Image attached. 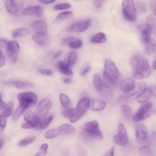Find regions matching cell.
Returning a JSON list of instances; mask_svg holds the SVG:
<instances>
[{
	"mask_svg": "<svg viewBox=\"0 0 156 156\" xmlns=\"http://www.w3.org/2000/svg\"><path fill=\"white\" fill-rule=\"evenodd\" d=\"M77 58V54L75 51H72L70 52L66 62L70 68L75 64Z\"/></svg>",
	"mask_w": 156,
	"mask_h": 156,
	"instance_id": "31",
	"label": "cell"
},
{
	"mask_svg": "<svg viewBox=\"0 0 156 156\" xmlns=\"http://www.w3.org/2000/svg\"><path fill=\"white\" fill-rule=\"evenodd\" d=\"M146 88V83L144 81L140 82L136 85L133 90L129 92L124 93L120 97L126 101H132L139 97Z\"/></svg>",
	"mask_w": 156,
	"mask_h": 156,
	"instance_id": "5",
	"label": "cell"
},
{
	"mask_svg": "<svg viewBox=\"0 0 156 156\" xmlns=\"http://www.w3.org/2000/svg\"><path fill=\"white\" fill-rule=\"evenodd\" d=\"M135 135L136 138L139 140L145 139L147 136V130L144 124L138 125L136 129Z\"/></svg>",
	"mask_w": 156,
	"mask_h": 156,
	"instance_id": "21",
	"label": "cell"
},
{
	"mask_svg": "<svg viewBox=\"0 0 156 156\" xmlns=\"http://www.w3.org/2000/svg\"><path fill=\"white\" fill-rule=\"evenodd\" d=\"M4 144V142L1 139L0 140V148L1 149L2 147L3 146Z\"/></svg>",
	"mask_w": 156,
	"mask_h": 156,
	"instance_id": "61",
	"label": "cell"
},
{
	"mask_svg": "<svg viewBox=\"0 0 156 156\" xmlns=\"http://www.w3.org/2000/svg\"><path fill=\"white\" fill-rule=\"evenodd\" d=\"M22 13L25 15H36L40 17L43 15V12L42 8L39 6H30L24 9Z\"/></svg>",
	"mask_w": 156,
	"mask_h": 156,
	"instance_id": "13",
	"label": "cell"
},
{
	"mask_svg": "<svg viewBox=\"0 0 156 156\" xmlns=\"http://www.w3.org/2000/svg\"><path fill=\"white\" fill-rule=\"evenodd\" d=\"M145 51L148 55L154 54L156 51V41L153 38L150 37L144 43Z\"/></svg>",
	"mask_w": 156,
	"mask_h": 156,
	"instance_id": "19",
	"label": "cell"
},
{
	"mask_svg": "<svg viewBox=\"0 0 156 156\" xmlns=\"http://www.w3.org/2000/svg\"><path fill=\"white\" fill-rule=\"evenodd\" d=\"M60 127L61 134L64 135H68L73 134L76 130L74 127L72 125L65 123L61 125Z\"/></svg>",
	"mask_w": 156,
	"mask_h": 156,
	"instance_id": "26",
	"label": "cell"
},
{
	"mask_svg": "<svg viewBox=\"0 0 156 156\" xmlns=\"http://www.w3.org/2000/svg\"><path fill=\"white\" fill-rule=\"evenodd\" d=\"M0 42L1 47L5 50L6 54L10 53L18 54L19 46L15 40L9 41L4 38H1Z\"/></svg>",
	"mask_w": 156,
	"mask_h": 156,
	"instance_id": "10",
	"label": "cell"
},
{
	"mask_svg": "<svg viewBox=\"0 0 156 156\" xmlns=\"http://www.w3.org/2000/svg\"><path fill=\"white\" fill-rule=\"evenodd\" d=\"M35 127V126L28 122L24 123L22 125V127L24 129H31Z\"/></svg>",
	"mask_w": 156,
	"mask_h": 156,
	"instance_id": "51",
	"label": "cell"
},
{
	"mask_svg": "<svg viewBox=\"0 0 156 156\" xmlns=\"http://www.w3.org/2000/svg\"><path fill=\"white\" fill-rule=\"evenodd\" d=\"M56 0H38L41 3L44 4H49L54 2Z\"/></svg>",
	"mask_w": 156,
	"mask_h": 156,
	"instance_id": "53",
	"label": "cell"
},
{
	"mask_svg": "<svg viewBox=\"0 0 156 156\" xmlns=\"http://www.w3.org/2000/svg\"><path fill=\"white\" fill-rule=\"evenodd\" d=\"M13 104L12 102H10L9 106L6 108L3 111V115L5 117H9L12 113Z\"/></svg>",
	"mask_w": 156,
	"mask_h": 156,
	"instance_id": "42",
	"label": "cell"
},
{
	"mask_svg": "<svg viewBox=\"0 0 156 156\" xmlns=\"http://www.w3.org/2000/svg\"><path fill=\"white\" fill-rule=\"evenodd\" d=\"M73 12L71 11H67L61 12L58 14L56 17V19L58 20H62L66 19L73 15Z\"/></svg>",
	"mask_w": 156,
	"mask_h": 156,
	"instance_id": "37",
	"label": "cell"
},
{
	"mask_svg": "<svg viewBox=\"0 0 156 156\" xmlns=\"http://www.w3.org/2000/svg\"><path fill=\"white\" fill-rule=\"evenodd\" d=\"M119 71L115 64L109 60L105 61L104 66V80L106 84L113 87L119 82Z\"/></svg>",
	"mask_w": 156,
	"mask_h": 156,
	"instance_id": "2",
	"label": "cell"
},
{
	"mask_svg": "<svg viewBox=\"0 0 156 156\" xmlns=\"http://www.w3.org/2000/svg\"><path fill=\"white\" fill-rule=\"evenodd\" d=\"M76 112V108H70L64 110L62 115L65 117L70 119L74 116Z\"/></svg>",
	"mask_w": 156,
	"mask_h": 156,
	"instance_id": "34",
	"label": "cell"
},
{
	"mask_svg": "<svg viewBox=\"0 0 156 156\" xmlns=\"http://www.w3.org/2000/svg\"><path fill=\"white\" fill-rule=\"evenodd\" d=\"M152 94L148 87H147L145 91L136 100L139 103L145 102L151 98Z\"/></svg>",
	"mask_w": 156,
	"mask_h": 156,
	"instance_id": "29",
	"label": "cell"
},
{
	"mask_svg": "<svg viewBox=\"0 0 156 156\" xmlns=\"http://www.w3.org/2000/svg\"><path fill=\"white\" fill-rule=\"evenodd\" d=\"M35 156H40L41 155V153L40 152H37V153L35 155Z\"/></svg>",
	"mask_w": 156,
	"mask_h": 156,
	"instance_id": "62",
	"label": "cell"
},
{
	"mask_svg": "<svg viewBox=\"0 0 156 156\" xmlns=\"http://www.w3.org/2000/svg\"><path fill=\"white\" fill-rule=\"evenodd\" d=\"M29 33L28 30L25 28H20L14 30L11 34L12 37L19 38L25 36Z\"/></svg>",
	"mask_w": 156,
	"mask_h": 156,
	"instance_id": "28",
	"label": "cell"
},
{
	"mask_svg": "<svg viewBox=\"0 0 156 156\" xmlns=\"http://www.w3.org/2000/svg\"><path fill=\"white\" fill-rule=\"evenodd\" d=\"M153 12L154 15L156 16V1L155 2L153 7Z\"/></svg>",
	"mask_w": 156,
	"mask_h": 156,
	"instance_id": "59",
	"label": "cell"
},
{
	"mask_svg": "<svg viewBox=\"0 0 156 156\" xmlns=\"http://www.w3.org/2000/svg\"><path fill=\"white\" fill-rule=\"evenodd\" d=\"M0 129L1 131H2L4 129L5 127L6 120L5 119L2 115L0 116Z\"/></svg>",
	"mask_w": 156,
	"mask_h": 156,
	"instance_id": "46",
	"label": "cell"
},
{
	"mask_svg": "<svg viewBox=\"0 0 156 156\" xmlns=\"http://www.w3.org/2000/svg\"><path fill=\"white\" fill-rule=\"evenodd\" d=\"M136 86L135 81L133 79L127 78L122 82L120 86V89L124 93H128L133 90Z\"/></svg>",
	"mask_w": 156,
	"mask_h": 156,
	"instance_id": "14",
	"label": "cell"
},
{
	"mask_svg": "<svg viewBox=\"0 0 156 156\" xmlns=\"http://www.w3.org/2000/svg\"><path fill=\"white\" fill-rule=\"evenodd\" d=\"M82 42L80 40L74 41L69 44V46L72 48L76 49L80 47L82 45Z\"/></svg>",
	"mask_w": 156,
	"mask_h": 156,
	"instance_id": "44",
	"label": "cell"
},
{
	"mask_svg": "<svg viewBox=\"0 0 156 156\" xmlns=\"http://www.w3.org/2000/svg\"><path fill=\"white\" fill-rule=\"evenodd\" d=\"M90 106L91 110L94 111H99L105 108L106 106V103L102 100L95 99L90 101Z\"/></svg>",
	"mask_w": 156,
	"mask_h": 156,
	"instance_id": "22",
	"label": "cell"
},
{
	"mask_svg": "<svg viewBox=\"0 0 156 156\" xmlns=\"http://www.w3.org/2000/svg\"><path fill=\"white\" fill-rule=\"evenodd\" d=\"M122 12L125 18L130 22H135L137 18V11L133 0H123Z\"/></svg>",
	"mask_w": 156,
	"mask_h": 156,
	"instance_id": "3",
	"label": "cell"
},
{
	"mask_svg": "<svg viewBox=\"0 0 156 156\" xmlns=\"http://www.w3.org/2000/svg\"><path fill=\"white\" fill-rule=\"evenodd\" d=\"M71 5L68 3H64L55 5L54 9L56 10H62L69 9Z\"/></svg>",
	"mask_w": 156,
	"mask_h": 156,
	"instance_id": "41",
	"label": "cell"
},
{
	"mask_svg": "<svg viewBox=\"0 0 156 156\" xmlns=\"http://www.w3.org/2000/svg\"><path fill=\"white\" fill-rule=\"evenodd\" d=\"M153 66L154 69L156 70V58L153 62Z\"/></svg>",
	"mask_w": 156,
	"mask_h": 156,
	"instance_id": "60",
	"label": "cell"
},
{
	"mask_svg": "<svg viewBox=\"0 0 156 156\" xmlns=\"http://www.w3.org/2000/svg\"><path fill=\"white\" fill-rule=\"evenodd\" d=\"M117 132V134L115 135L113 138L114 142L121 146L127 144L129 142V138L126 129L122 123L119 124Z\"/></svg>",
	"mask_w": 156,
	"mask_h": 156,
	"instance_id": "8",
	"label": "cell"
},
{
	"mask_svg": "<svg viewBox=\"0 0 156 156\" xmlns=\"http://www.w3.org/2000/svg\"><path fill=\"white\" fill-rule=\"evenodd\" d=\"M53 119V116H49L40 122L39 127L41 129L46 128L51 123Z\"/></svg>",
	"mask_w": 156,
	"mask_h": 156,
	"instance_id": "36",
	"label": "cell"
},
{
	"mask_svg": "<svg viewBox=\"0 0 156 156\" xmlns=\"http://www.w3.org/2000/svg\"><path fill=\"white\" fill-rule=\"evenodd\" d=\"M148 87L151 91V94L153 96L156 97V86H151Z\"/></svg>",
	"mask_w": 156,
	"mask_h": 156,
	"instance_id": "52",
	"label": "cell"
},
{
	"mask_svg": "<svg viewBox=\"0 0 156 156\" xmlns=\"http://www.w3.org/2000/svg\"><path fill=\"white\" fill-rule=\"evenodd\" d=\"M136 9L138 12L141 13H144L146 12V7L144 3L141 2H139L136 3Z\"/></svg>",
	"mask_w": 156,
	"mask_h": 156,
	"instance_id": "39",
	"label": "cell"
},
{
	"mask_svg": "<svg viewBox=\"0 0 156 156\" xmlns=\"http://www.w3.org/2000/svg\"><path fill=\"white\" fill-rule=\"evenodd\" d=\"M93 82L96 90L98 91H101L103 86V81L101 76L98 74H95L93 77Z\"/></svg>",
	"mask_w": 156,
	"mask_h": 156,
	"instance_id": "27",
	"label": "cell"
},
{
	"mask_svg": "<svg viewBox=\"0 0 156 156\" xmlns=\"http://www.w3.org/2000/svg\"><path fill=\"white\" fill-rule=\"evenodd\" d=\"M75 38L73 37H69L64 38L62 40V43L64 45L69 44L71 42L74 41Z\"/></svg>",
	"mask_w": 156,
	"mask_h": 156,
	"instance_id": "45",
	"label": "cell"
},
{
	"mask_svg": "<svg viewBox=\"0 0 156 156\" xmlns=\"http://www.w3.org/2000/svg\"><path fill=\"white\" fill-rule=\"evenodd\" d=\"M39 72L41 74L50 75L52 74V71L50 69H42L40 70Z\"/></svg>",
	"mask_w": 156,
	"mask_h": 156,
	"instance_id": "49",
	"label": "cell"
},
{
	"mask_svg": "<svg viewBox=\"0 0 156 156\" xmlns=\"http://www.w3.org/2000/svg\"><path fill=\"white\" fill-rule=\"evenodd\" d=\"M59 70L63 74L69 76H72L73 73L66 62L60 61L58 64Z\"/></svg>",
	"mask_w": 156,
	"mask_h": 156,
	"instance_id": "25",
	"label": "cell"
},
{
	"mask_svg": "<svg viewBox=\"0 0 156 156\" xmlns=\"http://www.w3.org/2000/svg\"><path fill=\"white\" fill-rule=\"evenodd\" d=\"M90 69L91 68L89 66H88L85 68L81 72V75L83 76L86 75L90 71Z\"/></svg>",
	"mask_w": 156,
	"mask_h": 156,
	"instance_id": "55",
	"label": "cell"
},
{
	"mask_svg": "<svg viewBox=\"0 0 156 156\" xmlns=\"http://www.w3.org/2000/svg\"><path fill=\"white\" fill-rule=\"evenodd\" d=\"M114 154V147H112L106 154L105 155L113 156Z\"/></svg>",
	"mask_w": 156,
	"mask_h": 156,
	"instance_id": "54",
	"label": "cell"
},
{
	"mask_svg": "<svg viewBox=\"0 0 156 156\" xmlns=\"http://www.w3.org/2000/svg\"><path fill=\"white\" fill-rule=\"evenodd\" d=\"M59 99L62 106L64 107H67L69 105L70 100L67 96L63 93L59 95Z\"/></svg>",
	"mask_w": 156,
	"mask_h": 156,
	"instance_id": "35",
	"label": "cell"
},
{
	"mask_svg": "<svg viewBox=\"0 0 156 156\" xmlns=\"http://www.w3.org/2000/svg\"><path fill=\"white\" fill-rule=\"evenodd\" d=\"M60 132V127H58L48 131L45 133L46 138H51L56 136Z\"/></svg>",
	"mask_w": 156,
	"mask_h": 156,
	"instance_id": "32",
	"label": "cell"
},
{
	"mask_svg": "<svg viewBox=\"0 0 156 156\" xmlns=\"http://www.w3.org/2000/svg\"><path fill=\"white\" fill-rule=\"evenodd\" d=\"M5 5L7 11L11 14H15L18 11V6L15 0H5Z\"/></svg>",
	"mask_w": 156,
	"mask_h": 156,
	"instance_id": "23",
	"label": "cell"
},
{
	"mask_svg": "<svg viewBox=\"0 0 156 156\" xmlns=\"http://www.w3.org/2000/svg\"><path fill=\"white\" fill-rule=\"evenodd\" d=\"M48 147V144L45 143L42 145L40 147V153L44 154L47 152V150Z\"/></svg>",
	"mask_w": 156,
	"mask_h": 156,
	"instance_id": "47",
	"label": "cell"
},
{
	"mask_svg": "<svg viewBox=\"0 0 156 156\" xmlns=\"http://www.w3.org/2000/svg\"><path fill=\"white\" fill-rule=\"evenodd\" d=\"M139 151L140 153L143 156L151 155V153L150 148L146 146H141L140 148Z\"/></svg>",
	"mask_w": 156,
	"mask_h": 156,
	"instance_id": "38",
	"label": "cell"
},
{
	"mask_svg": "<svg viewBox=\"0 0 156 156\" xmlns=\"http://www.w3.org/2000/svg\"><path fill=\"white\" fill-rule=\"evenodd\" d=\"M14 85L17 89L20 90H27L32 88L33 84L30 81L23 80L15 81Z\"/></svg>",
	"mask_w": 156,
	"mask_h": 156,
	"instance_id": "24",
	"label": "cell"
},
{
	"mask_svg": "<svg viewBox=\"0 0 156 156\" xmlns=\"http://www.w3.org/2000/svg\"><path fill=\"white\" fill-rule=\"evenodd\" d=\"M90 100L88 98L84 97L81 98L77 105L75 114L69 119L70 121L72 122H74L80 119L90 106Z\"/></svg>",
	"mask_w": 156,
	"mask_h": 156,
	"instance_id": "6",
	"label": "cell"
},
{
	"mask_svg": "<svg viewBox=\"0 0 156 156\" xmlns=\"http://www.w3.org/2000/svg\"><path fill=\"white\" fill-rule=\"evenodd\" d=\"M0 66L1 67L4 65L5 61V55L3 52L1 50H0Z\"/></svg>",
	"mask_w": 156,
	"mask_h": 156,
	"instance_id": "48",
	"label": "cell"
},
{
	"mask_svg": "<svg viewBox=\"0 0 156 156\" xmlns=\"http://www.w3.org/2000/svg\"><path fill=\"white\" fill-rule=\"evenodd\" d=\"M25 120L28 123L35 126L36 127L40 123L39 118L30 111H27L23 115Z\"/></svg>",
	"mask_w": 156,
	"mask_h": 156,
	"instance_id": "16",
	"label": "cell"
},
{
	"mask_svg": "<svg viewBox=\"0 0 156 156\" xmlns=\"http://www.w3.org/2000/svg\"><path fill=\"white\" fill-rule=\"evenodd\" d=\"M48 37V35L45 32H36L32 36V39L34 41L41 45L46 43Z\"/></svg>",
	"mask_w": 156,
	"mask_h": 156,
	"instance_id": "20",
	"label": "cell"
},
{
	"mask_svg": "<svg viewBox=\"0 0 156 156\" xmlns=\"http://www.w3.org/2000/svg\"><path fill=\"white\" fill-rule=\"evenodd\" d=\"M31 27L33 30L37 32H46L48 25L46 22L43 20H39L33 22Z\"/></svg>",
	"mask_w": 156,
	"mask_h": 156,
	"instance_id": "17",
	"label": "cell"
},
{
	"mask_svg": "<svg viewBox=\"0 0 156 156\" xmlns=\"http://www.w3.org/2000/svg\"><path fill=\"white\" fill-rule=\"evenodd\" d=\"M83 132L89 136L98 140H101L103 136L99 129L98 122L93 120L84 124L81 127Z\"/></svg>",
	"mask_w": 156,
	"mask_h": 156,
	"instance_id": "4",
	"label": "cell"
},
{
	"mask_svg": "<svg viewBox=\"0 0 156 156\" xmlns=\"http://www.w3.org/2000/svg\"><path fill=\"white\" fill-rule=\"evenodd\" d=\"M62 54V51H60L57 52L56 53H55L53 56V58H58Z\"/></svg>",
	"mask_w": 156,
	"mask_h": 156,
	"instance_id": "57",
	"label": "cell"
},
{
	"mask_svg": "<svg viewBox=\"0 0 156 156\" xmlns=\"http://www.w3.org/2000/svg\"><path fill=\"white\" fill-rule=\"evenodd\" d=\"M106 38L105 34L103 33H98L91 38V41L92 42L94 43H102L105 42Z\"/></svg>",
	"mask_w": 156,
	"mask_h": 156,
	"instance_id": "30",
	"label": "cell"
},
{
	"mask_svg": "<svg viewBox=\"0 0 156 156\" xmlns=\"http://www.w3.org/2000/svg\"><path fill=\"white\" fill-rule=\"evenodd\" d=\"M28 105L25 102L19 101V104L12 116V119L13 121H17L21 116L26 109L29 107Z\"/></svg>",
	"mask_w": 156,
	"mask_h": 156,
	"instance_id": "18",
	"label": "cell"
},
{
	"mask_svg": "<svg viewBox=\"0 0 156 156\" xmlns=\"http://www.w3.org/2000/svg\"><path fill=\"white\" fill-rule=\"evenodd\" d=\"M147 23L150 24L153 29L156 28V17L152 15H148L147 18Z\"/></svg>",
	"mask_w": 156,
	"mask_h": 156,
	"instance_id": "40",
	"label": "cell"
},
{
	"mask_svg": "<svg viewBox=\"0 0 156 156\" xmlns=\"http://www.w3.org/2000/svg\"><path fill=\"white\" fill-rule=\"evenodd\" d=\"M91 21L90 19H86L74 23L67 28L70 32H81L87 29L90 26Z\"/></svg>",
	"mask_w": 156,
	"mask_h": 156,
	"instance_id": "11",
	"label": "cell"
},
{
	"mask_svg": "<svg viewBox=\"0 0 156 156\" xmlns=\"http://www.w3.org/2000/svg\"><path fill=\"white\" fill-rule=\"evenodd\" d=\"M130 65L133 70L134 77L142 79L148 77L152 70L147 60L140 55L133 56L130 61Z\"/></svg>",
	"mask_w": 156,
	"mask_h": 156,
	"instance_id": "1",
	"label": "cell"
},
{
	"mask_svg": "<svg viewBox=\"0 0 156 156\" xmlns=\"http://www.w3.org/2000/svg\"><path fill=\"white\" fill-rule=\"evenodd\" d=\"M19 101H22L29 104L31 106L35 105L37 101V98L36 95L32 92H27L21 93L17 96Z\"/></svg>",
	"mask_w": 156,
	"mask_h": 156,
	"instance_id": "12",
	"label": "cell"
},
{
	"mask_svg": "<svg viewBox=\"0 0 156 156\" xmlns=\"http://www.w3.org/2000/svg\"><path fill=\"white\" fill-rule=\"evenodd\" d=\"M121 109L124 117L127 119H129L132 115L131 108L126 105H123L121 107Z\"/></svg>",
	"mask_w": 156,
	"mask_h": 156,
	"instance_id": "33",
	"label": "cell"
},
{
	"mask_svg": "<svg viewBox=\"0 0 156 156\" xmlns=\"http://www.w3.org/2000/svg\"><path fill=\"white\" fill-rule=\"evenodd\" d=\"M6 105L5 103L2 100L1 98L0 105V109L2 110L5 108H6Z\"/></svg>",
	"mask_w": 156,
	"mask_h": 156,
	"instance_id": "56",
	"label": "cell"
},
{
	"mask_svg": "<svg viewBox=\"0 0 156 156\" xmlns=\"http://www.w3.org/2000/svg\"><path fill=\"white\" fill-rule=\"evenodd\" d=\"M152 107L150 102H147L143 104L139 108L133 116V120L139 121L149 116L151 114L149 112Z\"/></svg>",
	"mask_w": 156,
	"mask_h": 156,
	"instance_id": "7",
	"label": "cell"
},
{
	"mask_svg": "<svg viewBox=\"0 0 156 156\" xmlns=\"http://www.w3.org/2000/svg\"><path fill=\"white\" fill-rule=\"evenodd\" d=\"M35 136L31 137L21 141L19 145L21 146L26 145L32 143L35 139Z\"/></svg>",
	"mask_w": 156,
	"mask_h": 156,
	"instance_id": "43",
	"label": "cell"
},
{
	"mask_svg": "<svg viewBox=\"0 0 156 156\" xmlns=\"http://www.w3.org/2000/svg\"><path fill=\"white\" fill-rule=\"evenodd\" d=\"M139 29L141 31V40L144 43L151 37L153 28L150 24L146 23L145 24L140 26Z\"/></svg>",
	"mask_w": 156,
	"mask_h": 156,
	"instance_id": "15",
	"label": "cell"
},
{
	"mask_svg": "<svg viewBox=\"0 0 156 156\" xmlns=\"http://www.w3.org/2000/svg\"><path fill=\"white\" fill-rule=\"evenodd\" d=\"M51 106V101L48 99H44L39 103L35 108V114L39 118L44 117L48 113Z\"/></svg>",
	"mask_w": 156,
	"mask_h": 156,
	"instance_id": "9",
	"label": "cell"
},
{
	"mask_svg": "<svg viewBox=\"0 0 156 156\" xmlns=\"http://www.w3.org/2000/svg\"><path fill=\"white\" fill-rule=\"evenodd\" d=\"M64 82L65 83H70L71 81V79L69 78H65L64 80Z\"/></svg>",
	"mask_w": 156,
	"mask_h": 156,
	"instance_id": "58",
	"label": "cell"
},
{
	"mask_svg": "<svg viewBox=\"0 0 156 156\" xmlns=\"http://www.w3.org/2000/svg\"><path fill=\"white\" fill-rule=\"evenodd\" d=\"M105 0H94V4L97 8L101 7Z\"/></svg>",
	"mask_w": 156,
	"mask_h": 156,
	"instance_id": "50",
	"label": "cell"
}]
</instances>
